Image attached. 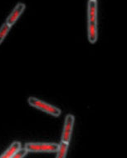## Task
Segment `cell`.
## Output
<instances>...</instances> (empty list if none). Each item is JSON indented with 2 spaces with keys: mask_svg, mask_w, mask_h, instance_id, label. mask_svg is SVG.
Instances as JSON below:
<instances>
[{
  "mask_svg": "<svg viewBox=\"0 0 127 158\" xmlns=\"http://www.w3.org/2000/svg\"><path fill=\"white\" fill-rule=\"evenodd\" d=\"M87 38L90 44L97 41V1L89 0L87 5Z\"/></svg>",
  "mask_w": 127,
  "mask_h": 158,
  "instance_id": "1",
  "label": "cell"
},
{
  "mask_svg": "<svg viewBox=\"0 0 127 158\" xmlns=\"http://www.w3.org/2000/svg\"><path fill=\"white\" fill-rule=\"evenodd\" d=\"M28 105L32 107H34L36 109L39 110L41 111L47 113L48 115H51L55 117H58L61 115V110L57 107L54 106L51 104H48L43 101H41L36 97H28Z\"/></svg>",
  "mask_w": 127,
  "mask_h": 158,
  "instance_id": "2",
  "label": "cell"
},
{
  "mask_svg": "<svg viewBox=\"0 0 127 158\" xmlns=\"http://www.w3.org/2000/svg\"><path fill=\"white\" fill-rule=\"evenodd\" d=\"M24 149L28 152L33 153H54L57 152L58 144L48 142H27Z\"/></svg>",
  "mask_w": 127,
  "mask_h": 158,
  "instance_id": "3",
  "label": "cell"
},
{
  "mask_svg": "<svg viewBox=\"0 0 127 158\" xmlns=\"http://www.w3.org/2000/svg\"><path fill=\"white\" fill-rule=\"evenodd\" d=\"M74 123H75L74 115H71V114L67 115L65 118V122H64V127H63V130H62L61 141H63L66 143L70 142L72 131H73Z\"/></svg>",
  "mask_w": 127,
  "mask_h": 158,
  "instance_id": "4",
  "label": "cell"
},
{
  "mask_svg": "<svg viewBox=\"0 0 127 158\" xmlns=\"http://www.w3.org/2000/svg\"><path fill=\"white\" fill-rule=\"evenodd\" d=\"M26 9V4L24 3H22V2H19L17 3L15 7L13 9V11L11 12V14L8 16L7 19H6L5 23L9 25L10 27L13 25L14 23H16L18 19L20 18V16L23 15V13L25 11Z\"/></svg>",
  "mask_w": 127,
  "mask_h": 158,
  "instance_id": "5",
  "label": "cell"
},
{
  "mask_svg": "<svg viewBox=\"0 0 127 158\" xmlns=\"http://www.w3.org/2000/svg\"><path fill=\"white\" fill-rule=\"evenodd\" d=\"M22 148V145H21V142L20 141H13V143L9 146V147L8 149L6 150L5 152L0 156V158H11L13 154L17 152V151Z\"/></svg>",
  "mask_w": 127,
  "mask_h": 158,
  "instance_id": "6",
  "label": "cell"
},
{
  "mask_svg": "<svg viewBox=\"0 0 127 158\" xmlns=\"http://www.w3.org/2000/svg\"><path fill=\"white\" fill-rule=\"evenodd\" d=\"M68 147H69V143H66V142L61 141L60 144H58V149H57V152H56V158L67 157Z\"/></svg>",
  "mask_w": 127,
  "mask_h": 158,
  "instance_id": "7",
  "label": "cell"
},
{
  "mask_svg": "<svg viewBox=\"0 0 127 158\" xmlns=\"http://www.w3.org/2000/svg\"><path fill=\"white\" fill-rule=\"evenodd\" d=\"M12 27H10L9 25H8L6 23H3L2 24V26L0 27V44L3 43L5 38L7 37V35L10 31Z\"/></svg>",
  "mask_w": 127,
  "mask_h": 158,
  "instance_id": "8",
  "label": "cell"
},
{
  "mask_svg": "<svg viewBox=\"0 0 127 158\" xmlns=\"http://www.w3.org/2000/svg\"><path fill=\"white\" fill-rule=\"evenodd\" d=\"M28 152L24 148H20L17 152L13 154V156L11 158H24L28 154Z\"/></svg>",
  "mask_w": 127,
  "mask_h": 158,
  "instance_id": "9",
  "label": "cell"
},
{
  "mask_svg": "<svg viewBox=\"0 0 127 158\" xmlns=\"http://www.w3.org/2000/svg\"><path fill=\"white\" fill-rule=\"evenodd\" d=\"M95 1H97V0H95Z\"/></svg>",
  "mask_w": 127,
  "mask_h": 158,
  "instance_id": "10",
  "label": "cell"
}]
</instances>
